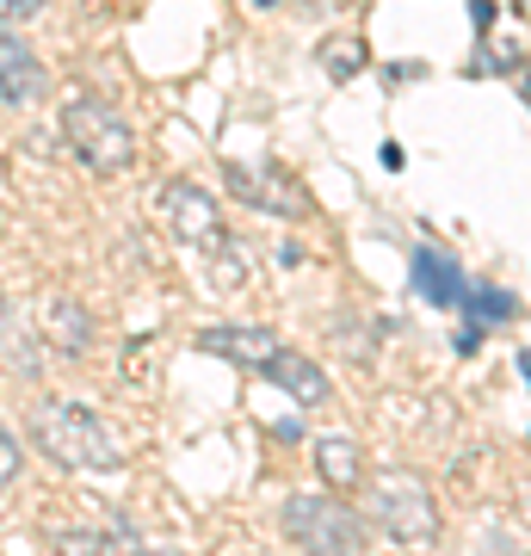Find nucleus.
Instances as JSON below:
<instances>
[{
    "label": "nucleus",
    "instance_id": "obj_1",
    "mask_svg": "<svg viewBox=\"0 0 531 556\" xmlns=\"http://www.w3.org/2000/svg\"><path fill=\"white\" fill-rule=\"evenodd\" d=\"M31 445H38L56 470H87V477L124 470L118 433H112L105 415L87 408V402H38V408H31Z\"/></svg>",
    "mask_w": 531,
    "mask_h": 556
},
{
    "label": "nucleus",
    "instance_id": "obj_2",
    "mask_svg": "<svg viewBox=\"0 0 531 556\" xmlns=\"http://www.w3.org/2000/svg\"><path fill=\"white\" fill-rule=\"evenodd\" d=\"M62 137L75 149L93 174H130V161H137V137H130V124L112 100H93V93H80V100L62 105Z\"/></svg>",
    "mask_w": 531,
    "mask_h": 556
},
{
    "label": "nucleus",
    "instance_id": "obj_3",
    "mask_svg": "<svg viewBox=\"0 0 531 556\" xmlns=\"http://www.w3.org/2000/svg\"><path fill=\"white\" fill-rule=\"evenodd\" d=\"M278 526L303 556H365V519L334 495H291Z\"/></svg>",
    "mask_w": 531,
    "mask_h": 556
},
{
    "label": "nucleus",
    "instance_id": "obj_4",
    "mask_svg": "<svg viewBox=\"0 0 531 556\" xmlns=\"http://www.w3.org/2000/svg\"><path fill=\"white\" fill-rule=\"evenodd\" d=\"M365 507H371L377 526H383L395 544H408V551H420V544H433V538H439L433 489L414 477V470H377V477H371V495H365Z\"/></svg>",
    "mask_w": 531,
    "mask_h": 556
},
{
    "label": "nucleus",
    "instance_id": "obj_5",
    "mask_svg": "<svg viewBox=\"0 0 531 556\" xmlns=\"http://www.w3.org/2000/svg\"><path fill=\"white\" fill-rule=\"evenodd\" d=\"M223 186L236 192L241 204H254V211H266V217H309L315 204H309V192L296 186L285 167H248V161H223Z\"/></svg>",
    "mask_w": 531,
    "mask_h": 556
},
{
    "label": "nucleus",
    "instance_id": "obj_6",
    "mask_svg": "<svg viewBox=\"0 0 531 556\" xmlns=\"http://www.w3.org/2000/svg\"><path fill=\"white\" fill-rule=\"evenodd\" d=\"M155 217L167 223V236L186 241V248H211L223 236V217H217V199L192 186V179H167L155 192Z\"/></svg>",
    "mask_w": 531,
    "mask_h": 556
},
{
    "label": "nucleus",
    "instance_id": "obj_7",
    "mask_svg": "<svg viewBox=\"0 0 531 556\" xmlns=\"http://www.w3.org/2000/svg\"><path fill=\"white\" fill-rule=\"evenodd\" d=\"M198 353L223 358V365H236V371H266V358L285 346V340L273 334V328H241V321H223V328H204V334H192Z\"/></svg>",
    "mask_w": 531,
    "mask_h": 556
},
{
    "label": "nucleus",
    "instance_id": "obj_8",
    "mask_svg": "<svg viewBox=\"0 0 531 556\" xmlns=\"http://www.w3.org/2000/svg\"><path fill=\"white\" fill-rule=\"evenodd\" d=\"M43 62L38 50L13 31V25L0 20V105H25V100H38L43 93Z\"/></svg>",
    "mask_w": 531,
    "mask_h": 556
},
{
    "label": "nucleus",
    "instance_id": "obj_9",
    "mask_svg": "<svg viewBox=\"0 0 531 556\" xmlns=\"http://www.w3.org/2000/svg\"><path fill=\"white\" fill-rule=\"evenodd\" d=\"M266 383H278L291 402H303V408H321V402L334 396V383H328V371L321 365H309L303 353H291V346H278L273 358H266V371H260Z\"/></svg>",
    "mask_w": 531,
    "mask_h": 556
},
{
    "label": "nucleus",
    "instance_id": "obj_10",
    "mask_svg": "<svg viewBox=\"0 0 531 556\" xmlns=\"http://www.w3.org/2000/svg\"><path fill=\"white\" fill-rule=\"evenodd\" d=\"M408 285L433 309H457V291H464V266H457L445 248H414L408 254Z\"/></svg>",
    "mask_w": 531,
    "mask_h": 556
},
{
    "label": "nucleus",
    "instance_id": "obj_11",
    "mask_svg": "<svg viewBox=\"0 0 531 556\" xmlns=\"http://www.w3.org/2000/svg\"><path fill=\"white\" fill-rule=\"evenodd\" d=\"M50 544H56V556H130L142 544V532L130 519H112V526H93V532H56Z\"/></svg>",
    "mask_w": 531,
    "mask_h": 556
},
{
    "label": "nucleus",
    "instance_id": "obj_12",
    "mask_svg": "<svg viewBox=\"0 0 531 556\" xmlns=\"http://www.w3.org/2000/svg\"><path fill=\"white\" fill-rule=\"evenodd\" d=\"M315 470H321L328 489H358V477H365V452H358V439H346V433L315 439Z\"/></svg>",
    "mask_w": 531,
    "mask_h": 556
},
{
    "label": "nucleus",
    "instance_id": "obj_13",
    "mask_svg": "<svg viewBox=\"0 0 531 556\" xmlns=\"http://www.w3.org/2000/svg\"><path fill=\"white\" fill-rule=\"evenodd\" d=\"M457 309L470 316V328H501V321L519 316V298L513 291H501V285H489V278H464V291H457Z\"/></svg>",
    "mask_w": 531,
    "mask_h": 556
},
{
    "label": "nucleus",
    "instance_id": "obj_14",
    "mask_svg": "<svg viewBox=\"0 0 531 556\" xmlns=\"http://www.w3.org/2000/svg\"><path fill=\"white\" fill-rule=\"evenodd\" d=\"M43 334L56 340L62 353H87L93 346V316L75 298H50L43 303Z\"/></svg>",
    "mask_w": 531,
    "mask_h": 556
},
{
    "label": "nucleus",
    "instance_id": "obj_15",
    "mask_svg": "<svg viewBox=\"0 0 531 556\" xmlns=\"http://www.w3.org/2000/svg\"><path fill=\"white\" fill-rule=\"evenodd\" d=\"M315 62L328 68V80H353L371 56H365V38H358V31H334V38L315 43Z\"/></svg>",
    "mask_w": 531,
    "mask_h": 556
},
{
    "label": "nucleus",
    "instance_id": "obj_16",
    "mask_svg": "<svg viewBox=\"0 0 531 556\" xmlns=\"http://www.w3.org/2000/svg\"><path fill=\"white\" fill-rule=\"evenodd\" d=\"M211 248H217V273H211V285H217V291H236V285H248V260H254V254H248V241H236L229 229H223Z\"/></svg>",
    "mask_w": 531,
    "mask_h": 556
},
{
    "label": "nucleus",
    "instance_id": "obj_17",
    "mask_svg": "<svg viewBox=\"0 0 531 556\" xmlns=\"http://www.w3.org/2000/svg\"><path fill=\"white\" fill-rule=\"evenodd\" d=\"M20 470H25L20 439H13V427H0V489H7V482H20Z\"/></svg>",
    "mask_w": 531,
    "mask_h": 556
},
{
    "label": "nucleus",
    "instance_id": "obj_18",
    "mask_svg": "<svg viewBox=\"0 0 531 556\" xmlns=\"http://www.w3.org/2000/svg\"><path fill=\"white\" fill-rule=\"evenodd\" d=\"M43 13V0H0V20H31Z\"/></svg>",
    "mask_w": 531,
    "mask_h": 556
},
{
    "label": "nucleus",
    "instance_id": "obj_19",
    "mask_svg": "<svg viewBox=\"0 0 531 556\" xmlns=\"http://www.w3.org/2000/svg\"><path fill=\"white\" fill-rule=\"evenodd\" d=\"M13 328V303H7V291H0V334Z\"/></svg>",
    "mask_w": 531,
    "mask_h": 556
},
{
    "label": "nucleus",
    "instance_id": "obj_20",
    "mask_svg": "<svg viewBox=\"0 0 531 556\" xmlns=\"http://www.w3.org/2000/svg\"><path fill=\"white\" fill-rule=\"evenodd\" d=\"M130 556H174V551H155V544H137Z\"/></svg>",
    "mask_w": 531,
    "mask_h": 556
}]
</instances>
